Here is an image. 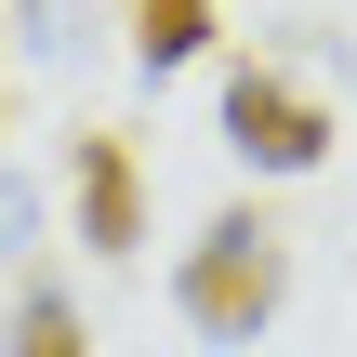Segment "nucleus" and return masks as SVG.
<instances>
[{
  "instance_id": "nucleus-1",
  "label": "nucleus",
  "mask_w": 357,
  "mask_h": 357,
  "mask_svg": "<svg viewBox=\"0 0 357 357\" xmlns=\"http://www.w3.org/2000/svg\"><path fill=\"white\" fill-rule=\"evenodd\" d=\"M278 291H291V238H278L265 212H212V225L185 238V265H172V305H185L199 344H265Z\"/></svg>"
},
{
  "instance_id": "nucleus-2",
  "label": "nucleus",
  "mask_w": 357,
  "mask_h": 357,
  "mask_svg": "<svg viewBox=\"0 0 357 357\" xmlns=\"http://www.w3.org/2000/svg\"><path fill=\"white\" fill-rule=\"evenodd\" d=\"M225 146L252 159V172H318L331 159V106L291 79V66H225Z\"/></svg>"
},
{
  "instance_id": "nucleus-3",
  "label": "nucleus",
  "mask_w": 357,
  "mask_h": 357,
  "mask_svg": "<svg viewBox=\"0 0 357 357\" xmlns=\"http://www.w3.org/2000/svg\"><path fill=\"white\" fill-rule=\"evenodd\" d=\"M66 199H79V238L106 265L146 252V159H132V132H79L66 146Z\"/></svg>"
},
{
  "instance_id": "nucleus-4",
  "label": "nucleus",
  "mask_w": 357,
  "mask_h": 357,
  "mask_svg": "<svg viewBox=\"0 0 357 357\" xmlns=\"http://www.w3.org/2000/svg\"><path fill=\"white\" fill-rule=\"evenodd\" d=\"M132 53H146V79L159 66H199L212 53V0H132Z\"/></svg>"
},
{
  "instance_id": "nucleus-5",
  "label": "nucleus",
  "mask_w": 357,
  "mask_h": 357,
  "mask_svg": "<svg viewBox=\"0 0 357 357\" xmlns=\"http://www.w3.org/2000/svg\"><path fill=\"white\" fill-rule=\"evenodd\" d=\"M0 357H93V331H79V305L40 278L26 305H13V331H0Z\"/></svg>"
},
{
  "instance_id": "nucleus-6",
  "label": "nucleus",
  "mask_w": 357,
  "mask_h": 357,
  "mask_svg": "<svg viewBox=\"0 0 357 357\" xmlns=\"http://www.w3.org/2000/svg\"><path fill=\"white\" fill-rule=\"evenodd\" d=\"M26 225H40V185H26V172H0V265L26 252Z\"/></svg>"
},
{
  "instance_id": "nucleus-7",
  "label": "nucleus",
  "mask_w": 357,
  "mask_h": 357,
  "mask_svg": "<svg viewBox=\"0 0 357 357\" xmlns=\"http://www.w3.org/2000/svg\"><path fill=\"white\" fill-rule=\"evenodd\" d=\"M26 53H53V66L79 53V26H66V0H26Z\"/></svg>"
}]
</instances>
